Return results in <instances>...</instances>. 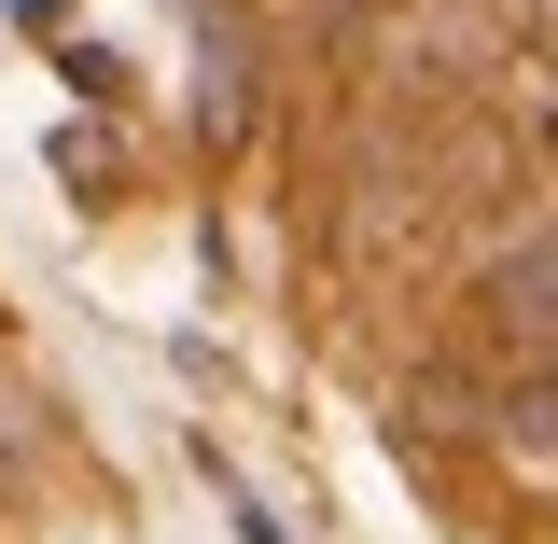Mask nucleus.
Listing matches in <instances>:
<instances>
[{
    "instance_id": "f257e3e1",
    "label": "nucleus",
    "mask_w": 558,
    "mask_h": 544,
    "mask_svg": "<svg viewBox=\"0 0 558 544\" xmlns=\"http://www.w3.org/2000/svg\"><path fill=\"white\" fill-rule=\"evenodd\" d=\"M488 307H502V336H531V349H558V223H531L502 266H488Z\"/></svg>"
},
{
    "instance_id": "f03ea898",
    "label": "nucleus",
    "mask_w": 558,
    "mask_h": 544,
    "mask_svg": "<svg viewBox=\"0 0 558 544\" xmlns=\"http://www.w3.org/2000/svg\"><path fill=\"white\" fill-rule=\"evenodd\" d=\"M502 447H531V461H558V363L531 377V391H517V406H502Z\"/></svg>"
}]
</instances>
